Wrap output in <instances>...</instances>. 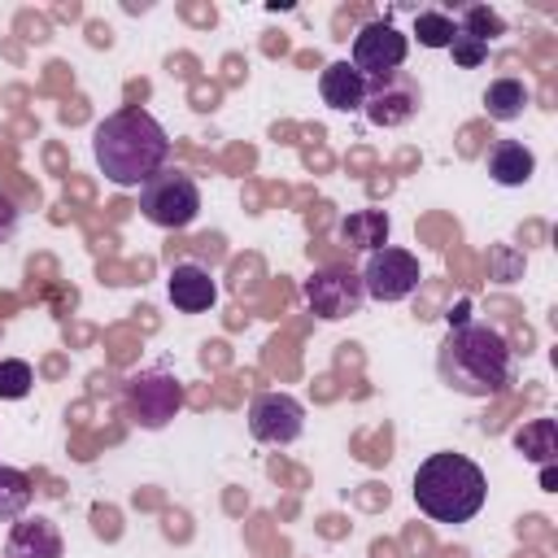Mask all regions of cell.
<instances>
[{"label": "cell", "mask_w": 558, "mask_h": 558, "mask_svg": "<svg viewBox=\"0 0 558 558\" xmlns=\"http://www.w3.org/2000/svg\"><path fill=\"white\" fill-rule=\"evenodd\" d=\"M92 153L96 166L105 170L109 183L118 187H144L170 157V135L148 109H113L96 131H92Z\"/></svg>", "instance_id": "cell-1"}, {"label": "cell", "mask_w": 558, "mask_h": 558, "mask_svg": "<svg viewBox=\"0 0 558 558\" xmlns=\"http://www.w3.org/2000/svg\"><path fill=\"white\" fill-rule=\"evenodd\" d=\"M436 371L462 397H497L514 384V349L488 323H458L440 340Z\"/></svg>", "instance_id": "cell-2"}, {"label": "cell", "mask_w": 558, "mask_h": 558, "mask_svg": "<svg viewBox=\"0 0 558 558\" xmlns=\"http://www.w3.org/2000/svg\"><path fill=\"white\" fill-rule=\"evenodd\" d=\"M488 480L484 471L453 449L427 453L414 471V506L436 523H466L484 510Z\"/></svg>", "instance_id": "cell-3"}, {"label": "cell", "mask_w": 558, "mask_h": 558, "mask_svg": "<svg viewBox=\"0 0 558 558\" xmlns=\"http://www.w3.org/2000/svg\"><path fill=\"white\" fill-rule=\"evenodd\" d=\"M140 214L161 227V231H183L196 222L201 214V187L192 174L174 170V166H161L144 187H140Z\"/></svg>", "instance_id": "cell-4"}, {"label": "cell", "mask_w": 558, "mask_h": 558, "mask_svg": "<svg viewBox=\"0 0 558 558\" xmlns=\"http://www.w3.org/2000/svg\"><path fill=\"white\" fill-rule=\"evenodd\" d=\"M126 405L144 432H161L183 410V388L166 366H148L126 379Z\"/></svg>", "instance_id": "cell-5"}, {"label": "cell", "mask_w": 558, "mask_h": 558, "mask_svg": "<svg viewBox=\"0 0 558 558\" xmlns=\"http://www.w3.org/2000/svg\"><path fill=\"white\" fill-rule=\"evenodd\" d=\"M357 279H362V292H366L371 301L392 305V301H405V296L418 288L423 270H418V257H414L410 248H392V244H384V248L366 253V266H362Z\"/></svg>", "instance_id": "cell-6"}, {"label": "cell", "mask_w": 558, "mask_h": 558, "mask_svg": "<svg viewBox=\"0 0 558 558\" xmlns=\"http://www.w3.org/2000/svg\"><path fill=\"white\" fill-rule=\"evenodd\" d=\"M301 296H305V305H310L318 318H327V323L353 318V314L366 305L362 279H357V270H349V266H318V270L305 279Z\"/></svg>", "instance_id": "cell-7"}, {"label": "cell", "mask_w": 558, "mask_h": 558, "mask_svg": "<svg viewBox=\"0 0 558 558\" xmlns=\"http://www.w3.org/2000/svg\"><path fill=\"white\" fill-rule=\"evenodd\" d=\"M423 109V87L410 70H397V74H384V78H371L366 83V122L371 126H405L410 118H418Z\"/></svg>", "instance_id": "cell-8"}, {"label": "cell", "mask_w": 558, "mask_h": 558, "mask_svg": "<svg viewBox=\"0 0 558 558\" xmlns=\"http://www.w3.org/2000/svg\"><path fill=\"white\" fill-rule=\"evenodd\" d=\"M248 432L262 445H292L305 432V405L292 392H257L248 401Z\"/></svg>", "instance_id": "cell-9"}, {"label": "cell", "mask_w": 558, "mask_h": 558, "mask_svg": "<svg viewBox=\"0 0 558 558\" xmlns=\"http://www.w3.org/2000/svg\"><path fill=\"white\" fill-rule=\"evenodd\" d=\"M410 57V39L392 26V22H366L357 35H353V70H362L366 78H384V74H397Z\"/></svg>", "instance_id": "cell-10"}, {"label": "cell", "mask_w": 558, "mask_h": 558, "mask_svg": "<svg viewBox=\"0 0 558 558\" xmlns=\"http://www.w3.org/2000/svg\"><path fill=\"white\" fill-rule=\"evenodd\" d=\"M166 296L179 314H205L218 305V279L201 262H174L166 275Z\"/></svg>", "instance_id": "cell-11"}, {"label": "cell", "mask_w": 558, "mask_h": 558, "mask_svg": "<svg viewBox=\"0 0 558 558\" xmlns=\"http://www.w3.org/2000/svg\"><path fill=\"white\" fill-rule=\"evenodd\" d=\"M4 558H65V541L52 519H13V532L4 541Z\"/></svg>", "instance_id": "cell-12"}, {"label": "cell", "mask_w": 558, "mask_h": 558, "mask_svg": "<svg viewBox=\"0 0 558 558\" xmlns=\"http://www.w3.org/2000/svg\"><path fill=\"white\" fill-rule=\"evenodd\" d=\"M488 166V179L501 183V187H523L532 174H536V153L523 144V140H497L484 157Z\"/></svg>", "instance_id": "cell-13"}, {"label": "cell", "mask_w": 558, "mask_h": 558, "mask_svg": "<svg viewBox=\"0 0 558 558\" xmlns=\"http://www.w3.org/2000/svg\"><path fill=\"white\" fill-rule=\"evenodd\" d=\"M366 74L362 70H353L349 61H331L323 74H318V92H323V100L331 105V109H340V113H353V109H362L366 105Z\"/></svg>", "instance_id": "cell-14"}, {"label": "cell", "mask_w": 558, "mask_h": 558, "mask_svg": "<svg viewBox=\"0 0 558 558\" xmlns=\"http://www.w3.org/2000/svg\"><path fill=\"white\" fill-rule=\"evenodd\" d=\"M388 235H392V218H388L384 209H353V214H344L340 227H336V240L349 244V248H357V253L384 248Z\"/></svg>", "instance_id": "cell-15"}, {"label": "cell", "mask_w": 558, "mask_h": 558, "mask_svg": "<svg viewBox=\"0 0 558 558\" xmlns=\"http://www.w3.org/2000/svg\"><path fill=\"white\" fill-rule=\"evenodd\" d=\"M514 449H519L527 462L549 466V462L558 458V423H554V418H532V423H523V427L514 432Z\"/></svg>", "instance_id": "cell-16"}, {"label": "cell", "mask_w": 558, "mask_h": 558, "mask_svg": "<svg viewBox=\"0 0 558 558\" xmlns=\"http://www.w3.org/2000/svg\"><path fill=\"white\" fill-rule=\"evenodd\" d=\"M484 109H488V118L493 122H514V118H523V109H527V87H523V78H493L488 87H484Z\"/></svg>", "instance_id": "cell-17"}, {"label": "cell", "mask_w": 558, "mask_h": 558, "mask_svg": "<svg viewBox=\"0 0 558 558\" xmlns=\"http://www.w3.org/2000/svg\"><path fill=\"white\" fill-rule=\"evenodd\" d=\"M31 506V475L17 466H0V523L22 519Z\"/></svg>", "instance_id": "cell-18"}, {"label": "cell", "mask_w": 558, "mask_h": 558, "mask_svg": "<svg viewBox=\"0 0 558 558\" xmlns=\"http://www.w3.org/2000/svg\"><path fill=\"white\" fill-rule=\"evenodd\" d=\"M458 31H466V35H475V39L493 44L497 35H506V17H501L497 9H488V4H462Z\"/></svg>", "instance_id": "cell-19"}, {"label": "cell", "mask_w": 558, "mask_h": 558, "mask_svg": "<svg viewBox=\"0 0 558 558\" xmlns=\"http://www.w3.org/2000/svg\"><path fill=\"white\" fill-rule=\"evenodd\" d=\"M453 31H458V22H453L449 13H440V9H423V13L414 17V35H418L423 48H449Z\"/></svg>", "instance_id": "cell-20"}, {"label": "cell", "mask_w": 558, "mask_h": 558, "mask_svg": "<svg viewBox=\"0 0 558 558\" xmlns=\"http://www.w3.org/2000/svg\"><path fill=\"white\" fill-rule=\"evenodd\" d=\"M35 375H31V362L22 357H0V401H22L31 392Z\"/></svg>", "instance_id": "cell-21"}, {"label": "cell", "mask_w": 558, "mask_h": 558, "mask_svg": "<svg viewBox=\"0 0 558 558\" xmlns=\"http://www.w3.org/2000/svg\"><path fill=\"white\" fill-rule=\"evenodd\" d=\"M449 52H453V61H458L462 70H475V65H484V61H488V44H484V39H475V35H466V31H453Z\"/></svg>", "instance_id": "cell-22"}, {"label": "cell", "mask_w": 558, "mask_h": 558, "mask_svg": "<svg viewBox=\"0 0 558 558\" xmlns=\"http://www.w3.org/2000/svg\"><path fill=\"white\" fill-rule=\"evenodd\" d=\"M13 231H17V205H13V201L0 192V244H4Z\"/></svg>", "instance_id": "cell-23"}, {"label": "cell", "mask_w": 558, "mask_h": 558, "mask_svg": "<svg viewBox=\"0 0 558 558\" xmlns=\"http://www.w3.org/2000/svg\"><path fill=\"white\" fill-rule=\"evenodd\" d=\"M493 262H497V279H514V275H519V266H523V257H514V262H506V253H501V244L493 248Z\"/></svg>", "instance_id": "cell-24"}]
</instances>
